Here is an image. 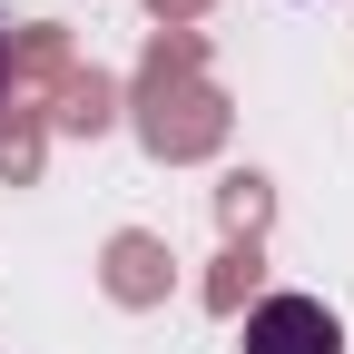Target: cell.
Listing matches in <instances>:
<instances>
[{
  "label": "cell",
  "instance_id": "obj_1",
  "mask_svg": "<svg viewBox=\"0 0 354 354\" xmlns=\"http://www.w3.org/2000/svg\"><path fill=\"white\" fill-rule=\"evenodd\" d=\"M246 354H344V325L325 295H266L246 315Z\"/></svg>",
  "mask_w": 354,
  "mask_h": 354
},
{
  "label": "cell",
  "instance_id": "obj_2",
  "mask_svg": "<svg viewBox=\"0 0 354 354\" xmlns=\"http://www.w3.org/2000/svg\"><path fill=\"white\" fill-rule=\"evenodd\" d=\"M0 79H10V39H0Z\"/></svg>",
  "mask_w": 354,
  "mask_h": 354
}]
</instances>
